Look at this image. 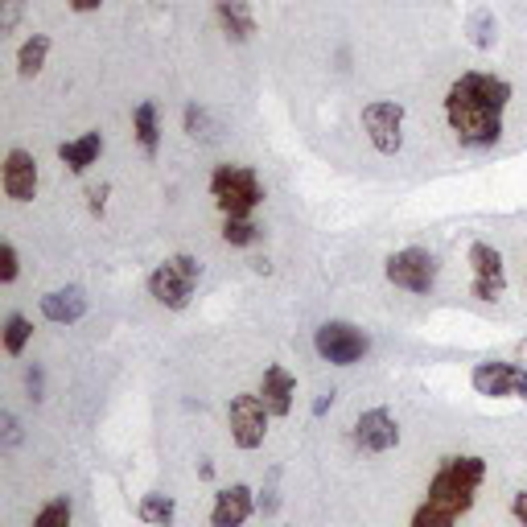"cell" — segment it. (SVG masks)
I'll use <instances>...</instances> for the list:
<instances>
[{
	"label": "cell",
	"mask_w": 527,
	"mask_h": 527,
	"mask_svg": "<svg viewBox=\"0 0 527 527\" xmlns=\"http://www.w3.org/2000/svg\"><path fill=\"white\" fill-rule=\"evenodd\" d=\"M511 103V83L499 75H482V70H466V75L445 91V120L458 132L466 149H495L503 136V112Z\"/></svg>",
	"instance_id": "1"
},
{
	"label": "cell",
	"mask_w": 527,
	"mask_h": 527,
	"mask_svg": "<svg viewBox=\"0 0 527 527\" xmlns=\"http://www.w3.org/2000/svg\"><path fill=\"white\" fill-rule=\"evenodd\" d=\"M482 482H486V458H478V453H449V458H441L429 482V495L412 511L408 527H458L478 503Z\"/></svg>",
	"instance_id": "2"
},
{
	"label": "cell",
	"mask_w": 527,
	"mask_h": 527,
	"mask_svg": "<svg viewBox=\"0 0 527 527\" xmlns=\"http://www.w3.org/2000/svg\"><path fill=\"white\" fill-rule=\"evenodd\" d=\"M210 198L223 219H252V210L264 202V186L252 165H219L210 173Z\"/></svg>",
	"instance_id": "3"
},
{
	"label": "cell",
	"mask_w": 527,
	"mask_h": 527,
	"mask_svg": "<svg viewBox=\"0 0 527 527\" xmlns=\"http://www.w3.org/2000/svg\"><path fill=\"white\" fill-rule=\"evenodd\" d=\"M198 280H202V264L198 256L190 252H178V256H169L161 260L153 272H149V297L165 309H186L194 289H198Z\"/></svg>",
	"instance_id": "4"
},
{
	"label": "cell",
	"mask_w": 527,
	"mask_h": 527,
	"mask_svg": "<svg viewBox=\"0 0 527 527\" xmlns=\"http://www.w3.org/2000/svg\"><path fill=\"white\" fill-rule=\"evenodd\" d=\"M383 276H388L396 289L425 297V293H433V285H437L441 264H437V256H433L429 248H404V252H392V256H388V264H383Z\"/></svg>",
	"instance_id": "5"
},
{
	"label": "cell",
	"mask_w": 527,
	"mask_h": 527,
	"mask_svg": "<svg viewBox=\"0 0 527 527\" xmlns=\"http://www.w3.org/2000/svg\"><path fill=\"white\" fill-rule=\"evenodd\" d=\"M313 350H318V359H326L334 367H355L367 359L371 338L350 322H322L313 330Z\"/></svg>",
	"instance_id": "6"
},
{
	"label": "cell",
	"mask_w": 527,
	"mask_h": 527,
	"mask_svg": "<svg viewBox=\"0 0 527 527\" xmlns=\"http://www.w3.org/2000/svg\"><path fill=\"white\" fill-rule=\"evenodd\" d=\"M268 404L260 400V392H239L231 396V408H227V425H231V441L239 449H260L264 437H268Z\"/></svg>",
	"instance_id": "7"
},
{
	"label": "cell",
	"mask_w": 527,
	"mask_h": 527,
	"mask_svg": "<svg viewBox=\"0 0 527 527\" xmlns=\"http://www.w3.org/2000/svg\"><path fill=\"white\" fill-rule=\"evenodd\" d=\"M363 132L375 145V153L383 157H396L404 149V108L392 99H379L363 108Z\"/></svg>",
	"instance_id": "8"
},
{
	"label": "cell",
	"mask_w": 527,
	"mask_h": 527,
	"mask_svg": "<svg viewBox=\"0 0 527 527\" xmlns=\"http://www.w3.org/2000/svg\"><path fill=\"white\" fill-rule=\"evenodd\" d=\"M470 383L478 396L490 400H527V371L515 363H478Z\"/></svg>",
	"instance_id": "9"
},
{
	"label": "cell",
	"mask_w": 527,
	"mask_h": 527,
	"mask_svg": "<svg viewBox=\"0 0 527 527\" xmlns=\"http://www.w3.org/2000/svg\"><path fill=\"white\" fill-rule=\"evenodd\" d=\"M470 268H474V280H470V293L478 301H499L507 293V268H503V256L499 248L490 243H470Z\"/></svg>",
	"instance_id": "10"
},
{
	"label": "cell",
	"mask_w": 527,
	"mask_h": 527,
	"mask_svg": "<svg viewBox=\"0 0 527 527\" xmlns=\"http://www.w3.org/2000/svg\"><path fill=\"white\" fill-rule=\"evenodd\" d=\"M350 437H355V449H363V453H388V449L400 445V425H396V416L388 408H367L355 420Z\"/></svg>",
	"instance_id": "11"
},
{
	"label": "cell",
	"mask_w": 527,
	"mask_h": 527,
	"mask_svg": "<svg viewBox=\"0 0 527 527\" xmlns=\"http://www.w3.org/2000/svg\"><path fill=\"white\" fill-rule=\"evenodd\" d=\"M0 186H5V198H13V202L38 198V161H33V153L9 149L5 169H0Z\"/></svg>",
	"instance_id": "12"
},
{
	"label": "cell",
	"mask_w": 527,
	"mask_h": 527,
	"mask_svg": "<svg viewBox=\"0 0 527 527\" xmlns=\"http://www.w3.org/2000/svg\"><path fill=\"white\" fill-rule=\"evenodd\" d=\"M256 511L260 507H256L252 486L231 482V486H223L219 495H215V507H210V527H243Z\"/></svg>",
	"instance_id": "13"
},
{
	"label": "cell",
	"mask_w": 527,
	"mask_h": 527,
	"mask_svg": "<svg viewBox=\"0 0 527 527\" xmlns=\"http://www.w3.org/2000/svg\"><path fill=\"white\" fill-rule=\"evenodd\" d=\"M42 318L54 322V326H75L87 318V293L79 285H66V289H54L42 297Z\"/></svg>",
	"instance_id": "14"
},
{
	"label": "cell",
	"mask_w": 527,
	"mask_h": 527,
	"mask_svg": "<svg viewBox=\"0 0 527 527\" xmlns=\"http://www.w3.org/2000/svg\"><path fill=\"white\" fill-rule=\"evenodd\" d=\"M260 400L268 404V412L272 416H289L293 412V400H297V379L280 367V363H272V367H264V379H260Z\"/></svg>",
	"instance_id": "15"
},
{
	"label": "cell",
	"mask_w": 527,
	"mask_h": 527,
	"mask_svg": "<svg viewBox=\"0 0 527 527\" xmlns=\"http://www.w3.org/2000/svg\"><path fill=\"white\" fill-rule=\"evenodd\" d=\"M103 153V136L99 132H83L75 140H62L58 145V161L70 169V173H87Z\"/></svg>",
	"instance_id": "16"
},
{
	"label": "cell",
	"mask_w": 527,
	"mask_h": 527,
	"mask_svg": "<svg viewBox=\"0 0 527 527\" xmlns=\"http://www.w3.org/2000/svg\"><path fill=\"white\" fill-rule=\"evenodd\" d=\"M219 21H223L231 42H248L256 33V17H252L248 0H219Z\"/></svg>",
	"instance_id": "17"
},
{
	"label": "cell",
	"mask_w": 527,
	"mask_h": 527,
	"mask_svg": "<svg viewBox=\"0 0 527 527\" xmlns=\"http://www.w3.org/2000/svg\"><path fill=\"white\" fill-rule=\"evenodd\" d=\"M132 132L140 140V149H145V157H157V149H161V124H157V103L153 99H140L136 103Z\"/></svg>",
	"instance_id": "18"
},
{
	"label": "cell",
	"mask_w": 527,
	"mask_h": 527,
	"mask_svg": "<svg viewBox=\"0 0 527 527\" xmlns=\"http://www.w3.org/2000/svg\"><path fill=\"white\" fill-rule=\"evenodd\" d=\"M136 515H140V523H149V527H173V519H178V503H173V495L149 490V495L140 499Z\"/></svg>",
	"instance_id": "19"
},
{
	"label": "cell",
	"mask_w": 527,
	"mask_h": 527,
	"mask_svg": "<svg viewBox=\"0 0 527 527\" xmlns=\"http://www.w3.org/2000/svg\"><path fill=\"white\" fill-rule=\"evenodd\" d=\"M46 54H50V38H46V33H33V38H29V42L17 50V75H21V79L42 75Z\"/></svg>",
	"instance_id": "20"
},
{
	"label": "cell",
	"mask_w": 527,
	"mask_h": 527,
	"mask_svg": "<svg viewBox=\"0 0 527 527\" xmlns=\"http://www.w3.org/2000/svg\"><path fill=\"white\" fill-rule=\"evenodd\" d=\"M29 338H33L29 318H25V313H9V318H5V355L9 359H21L25 346H29Z\"/></svg>",
	"instance_id": "21"
},
{
	"label": "cell",
	"mask_w": 527,
	"mask_h": 527,
	"mask_svg": "<svg viewBox=\"0 0 527 527\" xmlns=\"http://www.w3.org/2000/svg\"><path fill=\"white\" fill-rule=\"evenodd\" d=\"M70 519H75V507H70L66 495H58L33 515V527H70Z\"/></svg>",
	"instance_id": "22"
},
{
	"label": "cell",
	"mask_w": 527,
	"mask_h": 527,
	"mask_svg": "<svg viewBox=\"0 0 527 527\" xmlns=\"http://www.w3.org/2000/svg\"><path fill=\"white\" fill-rule=\"evenodd\" d=\"M182 120H186V132H190L194 140H206V145H210V140H219V124L210 120L206 108H198V103H190V108L182 112Z\"/></svg>",
	"instance_id": "23"
},
{
	"label": "cell",
	"mask_w": 527,
	"mask_h": 527,
	"mask_svg": "<svg viewBox=\"0 0 527 527\" xmlns=\"http://www.w3.org/2000/svg\"><path fill=\"white\" fill-rule=\"evenodd\" d=\"M223 239L231 243V248H252V243L260 239V227L252 219H223Z\"/></svg>",
	"instance_id": "24"
},
{
	"label": "cell",
	"mask_w": 527,
	"mask_h": 527,
	"mask_svg": "<svg viewBox=\"0 0 527 527\" xmlns=\"http://www.w3.org/2000/svg\"><path fill=\"white\" fill-rule=\"evenodd\" d=\"M470 42H474L478 50H490V46H495V17H490L486 9H478V13L470 17Z\"/></svg>",
	"instance_id": "25"
},
{
	"label": "cell",
	"mask_w": 527,
	"mask_h": 527,
	"mask_svg": "<svg viewBox=\"0 0 527 527\" xmlns=\"http://www.w3.org/2000/svg\"><path fill=\"white\" fill-rule=\"evenodd\" d=\"M276 482H280V470H268V482H264L260 499H256L260 515H276V511H280V490H276Z\"/></svg>",
	"instance_id": "26"
},
{
	"label": "cell",
	"mask_w": 527,
	"mask_h": 527,
	"mask_svg": "<svg viewBox=\"0 0 527 527\" xmlns=\"http://www.w3.org/2000/svg\"><path fill=\"white\" fill-rule=\"evenodd\" d=\"M17 272H21V264H17V248L5 239V243H0V285H13Z\"/></svg>",
	"instance_id": "27"
},
{
	"label": "cell",
	"mask_w": 527,
	"mask_h": 527,
	"mask_svg": "<svg viewBox=\"0 0 527 527\" xmlns=\"http://www.w3.org/2000/svg\"><path fill=\"white\" fill-rule=\"evenodd\" d=\"M21 9H25V0H0V33H13L17 29Z\"/></svg>",
	"instance_id": "28"
},
{
	"label": "cell",
	"mask_w": 527,
	"mask_h": 527,
	"mask_svg": "<svg viewBox=\"0 0 527 527\" xmlns=\"http://www.w3.org/2000/svg\"><path fill=\"white\" fill-rule=\"evenodd\" d=\"M108 198H112V186H108V182L87 190V206H91V215H95V219H103V210H108Z\"/></svg>",
	"instance_id": "29"
},
{
	"label": "cell",
	"mask_w": 527,
	"mask_h": 527,
	"mask_svg": "<svg viewBox=\"0 0 527 527\" xmlns=\"http://www.w3.org/2000/svg\"><path fill=\"white\" fill-rule=\"evenodd\" d=\"M25 388H29V400H46V375H42V367H29L25 371Z\"/></svg>",
	"instance_id": "30"
},
{
	"label": "cell",
	"mask_w": 527,
	"mask_h": 527,
	"mask_svg": "<svg viewBox=\"0 0 527 527\" xmlns=\"http://www.w3.org/2000/svg\"><path fill=\"white\" fill-rule=\"evenodd\" d=\"M0 425H5V449H17L21 445V425L13 412H0Z\"/></svg>",
	"instance_id": "31"
},
{
	"label": "cell",
	"mask_w": 527,
	"mask_h": 527,
	"mask_svg": "<svg viewBox=\"0 0 527 527\" xmlns=\"http://www.w3.org/2000/svg\"><path fill=\"white\" fill-rule=\"evenodd\" d=\"M511 519H515L519 527H527V490H519V495L511 499Z\"/></svg>",
	"instance_id": "32"
},
{
	"label": "cell",
	"mask_w": 527,
	"mask_h": 527,
	"mask_svg": "<svg viewBox=\"0 0 527 527\" xmlns=\"http://www.w3.org/2000/svg\"><path fill=\"white\" fill-rule=\"evenodd\" d=\"M334 408V392H326V396H318V404H313V416H326Z\"/></svg>",
	"instance_id": "33"
},
{
	"label": "cell",
	"mask_w": 527,
	"mask_h": 527,
	"mask_svg": "<svg viewBox=\"0 0 527 527\" xmlns=\"http://www.w3.org/2000/svg\"><path fill=\"white\" fill-rule=\"evenodd\" d=\"M103 5V0H70V9H75V13H95Z\"/></svg>",
	"instance_id": "34"
}]
</instances>
